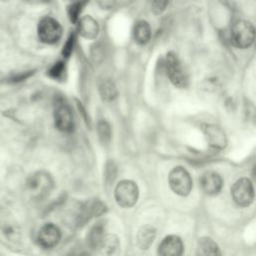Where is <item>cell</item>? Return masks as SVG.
I'll use <instances>...</instances> for the list:
<instances>
[{
	"instance_id": "cell-1",
	"label": "cell",
	"mask_w": 256,
	"mask_h": 256,
	"mask_svg": "<svg viewBox=\"0 0 256 256\" xmlns=\"http://www.w3.org/2000/svg\"><path fill=\"white\" fill-rule=\"evenodd\" d=\"M255 38L256 29L248 20L241 19L233 24L230 32V40L233 46L246 49L254 43Z\"/></svg>"
},
{
	"instance_id": "cell-2",
	"label": "cell",
	"mask_w": 256,
	"mask_h": 256,
	"mask_svg": "<svg viewBox=\"0 0 256 256\" xmlns=\"http://www.w3.org/2000/svg\"><path fill=\"white\" fill-rule=\"evenodd\" d=\"M26 186L30 195L36 199L41 200L46 198L53 190V178L46 171H38L27 178Z\"/></svg>"
},
{
	"instance_id": "cell-3",
	"label": "cell",
	"mask_w": 256,
	"mask_h": 256,
	"mask_svg": "<svg viewBox=\"0 0 256 256\" xmlns=\"http://www.w3.org/2000/svg\"><path fill=\"white\" fill-rule=\"evenodd\" d=\"M165 69L170 81L178 88H185L188 85V75L185 72L178 56L170 51L165 57Z\"/></svg>"
},
{
	"instance_id": "cell-4",
	"label": "cell",
	"mask_w": 256,
	"mask_h": 256,
	"mask_svg": "<svg viewBox=\"0 0 256 256\" xmlns=\"http://www.w3.org/2000/svg\"><path fill=\"white\" fill-rule=\"evenodd\" d=\"M171 190L179 196H187L192 189V178L189 172L182 166L174 167L168 176Z\"/></svg>"
},
{
	"instance_id": "cell-5",
	"label": "cell",
	"mask_w": 256,
	"mask_h": 256,
	"mask_svg": "<svg viewBox=\"0 0 256 256\" xmlns=\"http://www.w3.org/2000/svg\"><path fill=\"white\" fill-rule=\"evenodd\" d=\"M53 115L56 127L63 132H71L74 128L73 113L67 102L58 97L54 101Z\"/></svg>"
},
{
	"instance_id": "cell-6",
	"label": "cell",
	"mask_w": 256,
	"mask_h": 256,
	"mask_svg": "<svg viewBox=\"0 0 256 256\" xmlns=\"http://www.w3.org/2000/svg\"><path fill=\"white\" fill-rule=\"evenodd\" d=\"M115 199L123 208L134 206L139 197V189L137 184L132 180H123L119 182L115 188Z\"/></svg>"
},
{
	"instance_id": "cell-7",
	"label": "cell",
	"mask_w": 256,
	"mask_h": 256,
	"mask_svg": "<svg viewBox=\"0 0 256 256\" xmlns=\"http://www.w3.org/2000/svg\"><path fill=\"white\" fill-rule=\"evenodd\" d=\"M39 39L47 44L58 42L62 36V26L52 17H44L40 20L37 28Z\"/></svg>"
},
{
	"instance_id": "cell-8",
	"label": "cell",
	"mask_w": 256,
	"mask_h": 256,
	"mask_svg": "<svg viewBox=\"0 0 256 256\" xmlns=\"http://www.w3.org/2000/svg\"><path fill=\"white\" fill-rule=\"evenodd\" d=\"M234 202L240 207H248L254 199V188L248 178L238 179L231 188Z\"/></svg>"
},
{
	"instance_id": "cell-9",
	"label": "cell",
	"mask_w": 256,
	"mask_h": 256,
	"mask_svg": "<svg viewBox=\"0 0 256 256\" xmlns=\"http://www.w3.org/2000/svg\"><path fill=\"white\" fill-rule=\"evenodd\" d=\"M61 239V231L59 228L52 224L47 223L41 227L38 233V243L43 248H53L55 247Z\"/></svg>"
},
{
	"instance_id": "cell-10",
	"label": "cell",
	"mask_w": 256,
	"mask_h": 256,
	"mask_svg": "<svg viewBox=\"0 0 256 256\" xmlns=\"http://www.w3.org/2000/svg\"><path fill=\"white\" fill-rule=\"evenodd\" d=\"M203 132L209 145L215 149H224L227 145V138L224 130L215 124H204Z\"/></svg>"
},
{
	"instance_id": "cell-11",
	"label": "cell",
	"mask_w": 256,
	"mask_h": 256,
	"mask_svg": "<svg viewBox=\"0 0 256 256\" xmlns=\"http://www.w3.org/2000/svg\"><path fill=\"white\" fill-rule=\"evenodd\" d=\"M200 187L207 195L218 194L223 186L222 177L215 171H207L200 178Z\"/></svg>"
},
{
	"instance_id": "cell-12",
	"label": "cell",
	"mask_w": 256,
	"mask_h": 256,
	"mask_svg": "<svg viewBox=\"0 0 256 256\" xmlns=\"http://www.w3.org/2000/svg\"><path fill=\"white\" fill-rule=\"evenodd\" d=\"M184 245L180 237L176 235H169L165 237L159 247L158 254L162 256H179L183 253Z\"/></svg>"
},
{
	"instance_id": "cell-13",
	"label": "cell",
	"mask_w": 256,
	"mask_h": 256,
	"mask_svg": "<svg viewBox=\"0 0 256 256\" xmlns=\"http://www.w3.org/2000/svg\"><path fill=\"white\" fill-rule=\"evenodd\" d=\"M105 205L101 201L90 200L86 202L80 209V212L77 216V223L79 225L85 224L91 218L101 215L105 211Z\"/></svg>"
},
{
	"instance_id": "cell-14",
	"label": "cell",
	"mask_w": 256,
	"mask_h": 256,
	"mask_svg": "<svg viewBox=\"0 0 256 256\" xmlns=\"http://www.w3.org/2000/svg\"><path fill=\"white\" fill-rule=\"evenodd\" d=\"M78 33L86 39H94L99 33V25L91 16H84L78 21Z\"/></svg>"
},
{
	"instance_id": "cell-15",
	"label": "cell",
	"mask_w": 256,
	"mask_h": 256,
	"mask_svg": "<svg viewBox=\"0 0 256 256\" xmlns=\"http://www.w3.org/2000/svg\"><path fill=\"white\" fill-rule=\"evenodd\" d=\"M133 37L140 45L148 43L151 38V27L149 23L145 20H139L133 27Z\"/></svg>"
},
{
	"instance_id": "cell-16",
	"label": "cell",
	"mask_w": 256,
	"mask_h": 256,
	"mask_svg": "<svg viewBox=\"0 0 256 256\" xmlns=\"http://www.w3.org/2000/svg\"><path fill=\"white\" fill-rule=\"evenodd\" d=\"M155 236H156V229L153 226H150V225L143 226L137 234L138 247L142 250L148 249L151 246Z\"/></svg>"
},
{
	"instance_id": "cell-17",
	"label": "cell",
	"mask_w": 256,
	"mask_h": 256,
	"mask_svg": "<svg viewBox=\"0 0 256 256\" xmlns=\"http://www.w3.org/2000/svg\"><path fill=\"white\" fill-rule=\"evenodd\" d=\"M197 254L199 255H219L221 254L218 245L209 237H202L197 243Z\"/></svg>"
},
{
	"instance_id": "cell-18",
	"label": "cell",
	"mask_w": 256,
	"mask_h": 256,
	"mask_svg": "<svg viewBox=\"0 0 256 256\" xmlns=\"http://www.w3.org/2000/svg\"><path fill=\"white\" fill-rule=\"evenodd\" d=\"M118 249H119L118 237L114 234H108V235L104 236V238L98 248V251L101 254L113 255V254L117 253Z\"/></svg>"
},
{
	"instance_id": "cell-19",
	"label": "cell",
	"mask_w": 256,
	"mask_h": 256,
	"mask_svg": "<svg viewBox=\"0 0 256 256\" xmlns=\"http://www.w3.org/2000/svg\"><path fill=\"white\" fill-rule=\"evenodd\" d=\"M105 234H104V228L102 225L100 224H97L95 226H93L91 228V230L89 231L88 233V236H87V243H88V246L91 248V249H94V250H98L103 238H104Z\"/></svg>"
},
{
	"instance_id": "cell-20",
	"label": "cell",
	"mask_w": 256,
	"mask_h": 256,
	"mask_svg": "<svg viewBox=\"0 0 256 256\" xmlns=\"http://www.w3.org/2000/svg\"><path fill=\"white\" fill-rule=\"evenodd\" d=\"M99 92L103 100L109 102L117 97V88L114 82L110 79H104L99 86Z\"/></svg>"
},
{
	"instance_id": "cell-21",
	"label": "cell",
	"mask_w": 256,
	"mask_h": 256,
	"mask_svg": "<svg viewBox=\"0 0 256 256\" xmlns=\"http://www.w3.org/2000/svg\"><path fill=\"white\" fill-rule=\"evenodd\" d=\"M97 133L99 136V140L103 144L109 143V141L111 140V136H112L110 124L105 120L99 121L97 124Z\"/></svg>"
},
{
	"instance_id": "cell-22",
	"label": "cell",
	"mask_w": 256,
	"mask_h": 256,
	"mask_svg": "<svg viewBox=\"0 0 256 256\" xmlns=\"http://www.w3.org/2000/svg\"><path fill=\"white\" fill-rule=\"evenodd\" d=\"M48 74L53 79H56V80L63 79L66 75V66H65L64 62L59 61V62L55 63L48 71Z\"/></svg>"
},
{
	"instance_id": "cell-23",
	"label": "cell",
	"mask_w": 256,
	"mask_h": 256,
	"mask_svg": "<svg viewBox=\"0 0 256 256\" xmlns=\"http://www.w3.org/2000/svg\"><path fill=\"white\" fill-rule=\"evenodd\" d=\"M83 5H84L83 1H76L69 5V7L67 8V14H68L71 22L76 23L79 20V16L82 11Z\"/></svg>"
},
{
	"instance_id": "cell-24",
	"label": "cell",
	"mask_w": 256,
	"mask_h": 256,
	"mask_svg": "<svg viewBox=\"0 0 256 256\" xmlns=\"http://www.w3.org/2000/svg\"><path fill=\"white\" fill-rule=\"evenodd\" d=\"M117 175V168L113 162H109L106 167V174H105V180L107 185H111L113 181L115 180Z\"/></svg>"
},
{
	"instance_id": "cell-25",
	"label": "cell",
	"mask_w": 256,
	"mask_h": 256,
	"mask_svg": "<svg viewBox=\"0 0 256 256\" xmlns=\"http://www.w3.org/2000/svg\"><path fill=\"white\" fill-rule=\"evenodd\" d=\"M169 0H152V11L154 14L159 15L161 14L167 7Z\"/></svg>"
},
{
	"instance_id": "cell-26",
	"label": "cell",
	"mask_w": 256,
	"mask_h": 256,
	"mask_svg": "<svg viewBox=\"0 0 256 256\" xmlns=\"http://www.w3.org/2000/svg\"><path fill=\"white\" fill-rule=\"evenodd\" d=\"M74 44H75V34L71 33L70 36L68 37V39L66 40L65 45L63 47L62 53H63V55L65 57H69L70 56V54H71V52H72V50L74 48Z\"/></svg>"
},
{
	"instance_id": "cell-27",
	"label": "cell",
	"mask_w": 256,
	"mask_h": 256,
	"mask_svg": "<svg viewBox=\"0 0 256 256\" xmlns=\"http://www.w3.org/2000/svg\"><path fill=\"white\" fill-rule=\"evenodd\" d=\"M99 5L104 9H109L114 5V0H98Z\"/></svg>"
},
{
	"instance_id": "cell-28",
	"label": "cell",
	"mask_w": 256,
	"mask_h": 256,
	"mask_svg": "<svg viewBox=\"0 0 256 256\" xmlns=\"http://www.w3.org/2000/svg\"><path fill=\"white\" fill-rule=\"evenodd\" d=\"M252 176H253V179L256 181V165H255V167L253 168V171H252Z\"/></svg>"
}]
</instances>
